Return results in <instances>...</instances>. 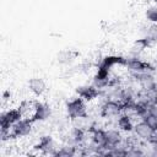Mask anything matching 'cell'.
Segmentation results:
<instances>
[{
    "label": "cell",
    "instance_id": "16",
    "mask_svg": "<svg viewBox=\"0 0 157 157\" xmlns=\"http://www.w3.org/2000/svg\"><path fill=\"white\" fill-rule=\"evenodd\" d=\"M145 17L150 23L157 25V5H152V6L147 7L145 11Z\"/></svg>",
    "mask_w": 157,
    "mask_h": 157
},
{
    "label": "cell",
    "instance_id": "20",
    "mask_svg": "<svg viewBox=\"0 0 157 157\" xmlns=\"http://www.w3.org/2000/svg\"><path fill=\"white\" fill-rule=\"evenodd\" d=\"M151 2H153V5H157V0H150Z\"/></svg>",
    "mask_w": 157,
    "mask_h": 157
},
{
    "label": "cell",
    "instance_id": "19",
    "mask_svg": "<svg viewBox=\"0 0 157 157\" xmlns=\"http://www.w3.org/2000/svg\"><path fill=\"white\" fill-rule=\"evenodd\" d=\"M153 139H157V125L153 128Z\"/></svg>",
    "mask_w": 157,
    "mask_h": 157
},
{
    "label": "cell",
    "instance_id": "4",
    "mask_svg": "<svg viewBox=\"0 0 157 157\" xmlns=\"http://www.w3.org/2000/svg\"><path fill=\"white\" fill-rule=\"evenodd\" d=\"M125 67L130 72L131 76L137 75V74H142V72H153L155 71V67L148 61H145V60L140 59L139 56L126 58Z\"/></svg>",
    "mask_w": 157,
    "mask_h": 157
},
{
    "label": "cell",
    "instance_id": "18",
    "mask_svg": "<svg viewBox=\"0 0 157 157\" xmlns=\"http://www.w3.org/2000/svg\"><path fill=\"white\" fill-rule=\"evenodd\" d=\"M150 146V153L152 156H157V139H153L151 142L147 144Z\"/></svg>",
    "mask_w": 157,
    "mask_h": 157
},
{
    "label": "cell",
    "instance_id": "7",
    "mask_svg": "<svg viewBox=\"0 0 157 157\" xmlns=\"http://www.w3.org/2000/svg\"><path fill=\"white\" fill-rule=\"evenodd\" d=\"M58 148L59 147L56 145V141L50 135L42 136L39 139V141L34 145V150L37 151V153H42V155H53L54 156V153Z\"/></svg>",
    "mask_w": 157,
    "mask_h": 157
},
{
    "label": "cell",
    "instance_id": "11",
    "mask_svg": "<svg viewBox=\"0 0 157 157\" xmlns=\"http://www.w3.org/2000/svg\"><path fill=\"white\" fill-rule=\"evenodd\" d=\"M27 86H28V90L31 91V93L33 96H36V97L43 96L44 92L47 91V83L40 77H32V78H29Z\"/></svg>",
    "mask_w": 157,
    "mask_h": 157
},
{
    "label": "cell",
    "instance_id": "8",
    "mask_svg": "<svg viewBox=\"0 0 157 157\" xmlns=\"http://www.w3.org/2000/svg\"><path fill=\"white\" fill-rule=\"evenodd\" d=\"M125 63H126V58H124V56H120V55H108V56H104L99 61L97 69H101V70L110 72V70L114 66H118V65L125 66Z\"/></svg>",
    "mask_w": 157,
    "mask_h": 157
},
{
    "label": "cell",
    "instance_id": "17",
    "mask_svg": "<svg viewBox=\"0 0 157 157\" xmlns=\"http://www.w3.org/2000/svg\"><path fill=\"white\" fill-rule=\"evenodd\" d=\"M144 120H145L150 126H152V128H155V126L157 125V117L153 115V114H146V115L144 117Z\"/></svg>",
    "mask_w": 157,
    "mask_h": 157
},
{
    "label": "cell",
    "instance_id": "6",
    "mask_svg": "<svg viewBox=\"0 0 157 157\" xmlns=\"http://www.w3.org/2000/svg\"><path fill=\"white\" fill-rule=\"evenodd\" d=\"M126 144L128 140L123 136V132L117 126L105 129V148H114Z\"/></svg>",
    "mask_w": 157,
    "mask_h": 157
},
{
    "label": "cell",
    "instance_id": "3",
    "mask_svg": "<svg viewBox=\"0 0 157 157\" xmlns=\"http://www.w3.org/2000/svg\"><path fill=\"white\" fill-rule=\"evenodd\" d=\"M65 110H66V115H67L69 119H75V118H78V117L88 115L86 101L82 99L78 96L66 102Z\"/></svg>",
    "mask_w": 157,
    "mask_h": 157
},
{
    "label": "cell",
    "instance_id": "2",
    "mask_svg": "<svg viewBox=\"0 0 157 157\" xmlns=\"http://www.w3.org/2000/svg\"><path fill=\"white\" fill-rule=\"evenodd\" d=\"M33 119L31 117H22L10 130V139H22L27 137L33 130Z\"/></svg>",
    "mask_w": 157,
    "mask_h": 157
},
{
    "label": "cell",
    "instance_id": "9",
    "mask_svg": "<svg viewBox=\"0 0 157 157\" xmlns=\"http://www.w3.org/2000/svg\"><path fill=\"white\" fill-rule=\"evenodd\" d=\"M76 93L78 97H81L86 102H91V101L98 98V96L101 94V90L97 88L93 83L92 85H82L76 88Z\"/></svg>",
    "mask_w": 157,
    "mask_h": 157
},
{
    "label": "cell",
    "instance_id": "1",
    "mask_svg": "<svg viewBox=\"0 0 157 157\" xmlns=\"http://www.w3.org/2000/svg\"><path fill=\"white\" fill-rule=\"evenodd\" d=\"M121 113H123V103L110 98H107L99 108L101 117L107 120H114V123Z\"/></svg>",
    "mask_w": 157,
    "mask_h": 157
},
{
    "label": "cell",
    "instance_id": "5",
    "mask_svg": "<svg viewBox=\"0 0 157 157\" xmlns=\"http://www.w3.org/2000/svg\"><path fill=\"white\" fill-rule=\"evenodd\" d=\"M132 134L135 135V137L145 144H148L153 140V128L150 126L144 119L139 120L134 124V129H132Z\"/></svg>",
    "mask_w": 157,
    "mask_h": 157
},
{
    "label": "cell",
    "instance_id": "14",
    "mask_svg": "<svg viewBox=\"0 0 157 157\" xmlns=\"http://www.w3.org/2000/svg\"><path fill=\"white\" fill-rule=\"evenodd\" d=\"M77 53L76 52H72V50H63L58 54V63L59 64H63V65H67L70 64L75 58H76Z\"/></svg>",
    "mask_w": 157,
    "mask_h": 157
},
{
    "label": "cell",
    "instance_id": "15",
    "mask_svg": "<svg viewBox=\"0 0 157 157\" xmlns=\"http://www.w3.org/2000/svg\"><path fill=\"white\" fill-rule=\"evenodd\" d=\"M147 40L151 42V44L157 43V25L156 23H151L146 27L145 31V36H144Z\"/></svg>",
    "mask_w": 157,
    "mask_h": 157
},
{
    "label": "cell",
    "instance_id": "13",
    "mask_svg": "<svg viewBox=\"0 0 157 157\" xmlns=\"http://www.w3.org/2000/svg\"><path fill=\"white\" fill-rule=\"evenodd\" d=\"M36 104H37V101H32V99H25L20 103L18 105V109L20 112L22 113L23 117H32L34 109H36Z\"/></svg>",
    "mask_w": 157,
    "mask_h": 157
},
{
    "label": "cell",
    "instance_id": "10",
    "mask_svg": "<svg viewBox=\"0 0 157 157\" xmlns=\"http://www.w3.org/2000/svg\"><path fill=\"white\" fill-rule=\"evenodd\" d=\"M52 117V108L48 103H44V102H39L37 101V104H36V109L32 114V119L34 123L37 121H45L48 120L49 118Z\"/></svg>",
    "mask_w": 157,
    "mask_h": 157
},
{
    "label": "cell",
    "instance_id": "12",
    "mask_svg": "<svg viewBox=\"0 0 157 157\" xmlns=\"http://www.w3.org/2000/svg\"><path fill=\"white\" fill-rule=\"evenodd\" d=\"M134 120L129 117V115H126V114H124V113H121L118 118H117V120H115V126L121 131V132H132V129H134Z\"/></svg>",
    "mask_w": 157,
    "mask_h": 157
}]
</instances>
